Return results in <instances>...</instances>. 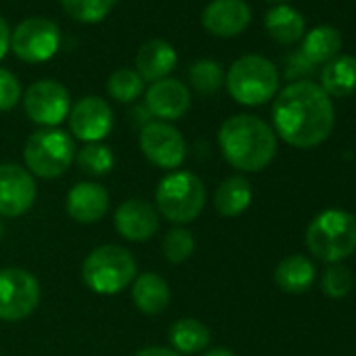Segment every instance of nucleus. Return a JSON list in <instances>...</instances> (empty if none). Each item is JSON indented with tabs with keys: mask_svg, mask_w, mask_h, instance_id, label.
Listing matches in <instances>:
<instances>
[{
	"mask_svg": "<svg viewBox=\"0 0 356 356\" xmlns=\"http://www.w3.org/2000/svg\"><path fill=\"white\" fill-rule=\"evenodd\" d=\"M143 78L134 72V70H118L109 76L107 80V92L111 95V99L120 101V103H132L134 99L140 97L143 92Z\"/></svg>",
	"mask_w": 356,
	"mask_h": 356,
	"instance_id": "c85d7f7f",
	"label": "nucleus"
},
{
	"mask_svg": "<svg viewBox=\"0 0 356 356\" xmlns=\"http://www.w3.org/2000/svg\"><path fill=\"white\" fill-rule=\"evenodd\" d=\"M9 47H11V30H9V24L0 17V59L7 55Z\"/></svg>",
	"mask_w": 356,
	"mask_h": 356,
	"instance_id": "473e14b6",
	"label": "nucleus"
},
{
	"mask_svg": "<svg viewBox=\"0 0 356 356\" xmlns=\"http://www.w3.org/2000/svg\"><path fill=\"white\" fill-rule=\"evenodd\" d=\"M341 47V34L333 26H318L312 32L306 34L302 49L289 59L287 65V76H302L310 74L316 65L331 61L337 57Z\"/></svg>",
	"mask_w": 356,
	"mask_h": 356,
	"instance_id": "ddd939ff",
	"label": "nucleus"
},
{
	"mask_svg": "<svg viewBox=\"0 0 356 356\" xmlns=\"http://www.w3.org/2000/svg\"><path fill=\"white\" fill-rule=\"evenodd\" d=\"M170 346L176 354H197L208 348L210 343V329L191 316L178 318L168 331Z\"/></svg>",
	"mask_w": 356,
	"mask_h": 356,
	"instance_id": "5701e85b",
	"label": "nucleus"
},
{
	"mask_svg": "<svg viewBox=\"0 0 356 356\" xmlns=\"http://www.w3.org/2000/svg\"><path fill=\"white\" fill-rule=\"evenodd\" d=\"M252 19V11L245 0H212L202 15L204 28L220 38H233L241 34Z\"/></svg>",
	"mask_w": 356,
	"mask_h": 356,
	"instance_id": "f3484780",
	"label": "nucleus"
},
{
	"mask_svg": "<svg viewBox=\"0 0 356 356\" xmlns=\"http://www.w3.org/2000/svg\"><path fill=\"white\" fill-rule=\"evenodd\" d=\"M314 264L302 256L293 254L279 262L275 268V283L285 293H304L314 283Z\"/></svg>",
	"mask_w": 356,
	"mask_h": 356,
	"instance_id": "412c9836",
	"label": "nucleus"
},
{
	"mask_svg": "<svg viewBox=\"0 0 356 356\" xmlns=\"http://www.w3.org/2000/svg\"><path fill=\"white\" fill-rule=\"evenodd\" d=\"M161 252H163V258L168 262H172V264H183L195 252L193 233L187 231V229H181V227L168 231L165 237H163V241H161Z\"/></svg>",
	"mask_w": 356,
	"mask_h": 356,
	"instance_id": "bb28decb",
	"label": "nucleus"
},
{
	"mask_svg": "<svg viewBox=\"0 0 356 356\" xmlns=\"http://www.w3.org/2000/svg\"><path fill=\"white\" fill-rule=\"evenodd\" d=\"M34 176L17 163H0V216H22L34 206Z\"/></svg>",
	"mask_w": 356,
	"mask_h": 356,
	"instance_id": "f8f14e48",
	"label": "nucleus"
},
{
	"mask_svg": "<svg viewBox=\"0 0 356 356\" xmlns=\"http://www.w3.org/2000/svg\"><path fill=\"white\" fill-rule=\"evenodd\" d=\"M176 67V51L165 40H149L136 53V74L151 84L163 80Z\"/></svg>",
	"mask_w": 356,
	"mask_h": 356,
	"instance_id": "6ab92c4d",
	"label": "nucleus"
},
{
	"mask_svg": "<svg viewBox=\"0 0 356 356\" xmlns=\"http://www.w3.org/2000/svg\"><path fill=\"white\" fill-rule=\"evenodd\" d=\"M189 80H191V86L200 95H214L222 86L225 74H222V67L216 61H212V59H200V61H195L191 65Z\"/></svg>",
	"mask_w": 356,
	"mask_h": 356,
	"instance_id": "cd10ccee",
	"label": "nucleus"
},
{
	"mask_svg": "<svg viewBox=\"0 0 356 356\" xmlns=\"http://www.w3.org/2000/svg\"><path fill=\"white\" fill-rule=\"evenodd\" d=\"M40 302L38 279L26 268H0V321L28 318Z\"/></svg>",
	"mask_w": 356,
	"mask_h": 356,
	"instance_id": "6e6552de",
	"label": "nucleus"
},
{
	"mask_svg": "<svg viewBox=\"0 0 356 356\" xmlns=\"http://www.w3.org/2000/svg\"><path fill=\"white\" fill-rule=\"evenodd\" d=\"M218 145L225 159L235 170L260 172L277 153V134L260 118L239 113L220 126Z\"/></svg>",
	"mask_w": 356,
	"mask_h": 356,
	"instance_id": "f03ea898",
	"label": "nucleus"
},
{
	"mask_svg": "<svg viewBox=\"0 0 356 356\" xmlns=\"http://www.w3.org/2000/svg\"><path fill=\"white\" fill-rule=\"evenodd\" d=\"M145 105L151 115L172 122L187 113L191 105V95H189V88L181 80L163 78L149 86L145 95Z\"/></svg>",
	"mask_w": 356,
	"mask_h": 356,
	"instance_id": "2eb2a0df",
	"label": "nucleus"
},
{
	"mask_svg": "<svg viewBox=\"0 0 356 356\" xmlns=\"http://www.w3.org/2000/svg\"><path fill=\"white\" fill-rule=\"evenodd\" d=\"M306 248L323 262L337 264L356 252V216L346 210H325L306 229Z\"/></svg>",
	"mask_w": 356,
	"mask_h": 356,
	"instance_id": "7ed1b4c3",
	"label": "nucleus"
},
{
	"mask_svg": "<svg viewBox=\"0 0 356 356\" xmlns=\"http://www.w3.org/2000/svg\"><path fill=\"white\" fill-rule=\"evenodd\" d=\"M65 210L80 225L99 222L109 210V193L97 183H78L67 193Z\"/></svg>",
	"mask_w": 356,
	"mask_h": 356,
	"instance_id": "a211bd4d",
	"label": "nucleus"
},
{
	"mask_svg": "<svg viewBox=\"0 0 356 356\" xmlns=\"http://www.w3.org/2000/svg\"><path fill=\"white\" fill-rule=\"evenodd\" d=\"M264 26L268 30V34L281 42V44H293L298 42L302 36H304V17L291 9V7H285V5H279L275 9H270L266 13V19H264Z\"/></svg>",
	"mask_w": 356,
	"mask_h": 356,
	"instance_id": "393cba45",
	"label": "nucleus"
},
{
	"mask_svg": "<svg viewBox=\"0 0 356 356\" xmlns=\"http://www.w3.org/2000/svg\"><path fill=\"white\" fill-rule=\"evenodd\" d=\"M0 237H3V222H0Z\"/></svg>",
	"mask_w": 356,
	"mask_h": 356,
	"instance_id": "c9c22d12",
	"label": "nucleus"
},
{
	"mask_svg": "<svg viewBox=\"0 0 356 356\" xmlns=\"http://www.w3.org/2000/svg\"><path fill=\"white\" fill-rule=\"evenodd\" d=\"M59 28L44 17H30L22 22L11 34V49L26 63L49 61L59 51Z\"/></svg>",
	"mask_w": 356,
	"mask_h": 356,
	"instance_id": "1a4fd4ad",
	"label": "nucleus"
},
{
	"mask_svg": "<svg viewBox=\"0 0 356 356\" xmlns=\"http://www.w3.org/2000/svg\"><path fill=\"white\" fill-rule=\"evenodd\" d=\"M138 143L145 157L161 170H176L187 157V145L183 134L168 122L145 124Z\"/></svg>",
	"mask_w": 356,
	"mask_h": 356,
	"instance_id": "9d476101",
	"label": "nucleus"
},
{
	"mask_svg": "<svg viewBox=\"0 0 356 356\" xmlns=\"http://www.w3.org/2000/svg\"><path fill=\"white\" fill-rule=\"evenodd\" d=\"M22 97V84L19 80L9 72L0 67V111H9L19 103Z\"/></svg>",
	"mask_w": 356,
	"mask_h": 356,
	"instance_id": "2f4dec72",
	"label": "nucleus"
},
{
	"mask_svg": "<svg viewBox=\"0 0 356 356\" xmlns=\"http://www.w3.org/2000/svg\"><path fill=\"white\" fill-rule=\"evenodd\" d=\"M136 279L134 256L120 245L95 248L82 264V281L99 296H115Z\"/></svg>",
	"mask_w": 356,
	"mask_h": 356,
	"instance_id": "39448f33",
	"label": "nucleus"
},
{
	"mask_svg": "<svg viewBox=\"0 0 356 356\" xmlns=\"http://www.w3.org/2000/svg\"><path fill=\"white\" fill-rule=\"evenodd\" d=\"M252 204V185L243 176H229L214 193V208L222 218L243 214Z\"/></svg>",
	"mask_w": 356,
	"mask_h": 356,
	"instance_id": "b1692460",
	"label": "nucleus"
},
{
	"mask_svg": "<svg viewBox=\"0 0 356 356\" xmlns=\"http://www.w3.org/2000/svg\"><path fill=\"white\" fill-rule=\"evenodd\" d=\"M134 356H181V354H176V352H174V350H170V348L153 346V348H145V350L136 352Z\"/></svg>",
	"mask_w": 356,
	"mask_h": 356,
	"instance_id": "72a5a7b5",
	"label": "nucleus"
},
{
	"mask_svg": "<svg viewBox=\"0 0 356 356\" xmlns=\"http://www.w3.org/2000/svg\"><path fill=\"white\" fill-rule=\"evenodd\" d=\"M352 285H354V277H352V273H350L346 266H341V264H331V266L325 270L323 281H321L323 293H325L327 298H333V300H339V298L348 296L350 289H352Z\"/></svg>",
	"mask_w": 356,
	"mask_h": 356,
	"instance_id": "7c9ffc66",
	"label": "nucleus"
},
{
	"mask_svg": "<svg viewBox=\"0 0 356 356\" xmlns=\"http://www.w3.org/2000/svg\"><path fill=\"white\" fill-rule=\"evenodd\" d=\"M76 157L74 140L67 132L59 128L36 130L24 149V159L30 174L40 178H59L63 176Z\"/></svg>",
	"mask_w": 356,
	"mask_h": 356,
	"instance_id": "0eeeda50",
	"label": "nucleus"
},
{
	"mask_svg": "<svg viewBox=\"0 0 356 356\" xmlns=\"http://www.w3.org/2000/svg\"><path fill=\"white\" fill-rule=\"evenodd\" d=\"M273 124L287 145L296 149L318 147L333 130V103L318 84L310 80L291 82L275 99Z\"/></svg>",
	"mask_w": 356,
	"mask_h": 356,
	"instance_id": "f257e3e1",
	"label": "nucleus"
},
{
	"mask_svg": "<svg viewBox=\"0 0 356 356\" xmlns=\"http://www.w3.org/2000/svg\"><path fill=\"white\" fill-rule=\"evenodd\" d=\"M113 128V111L99 97H84L70 109V130L76 138L101 143Z\"/></svg>",
	"mask_w": 356,
	"mask_h": 356,
	"instance_id": "4468645a",
	"label": "nucleus"
},
{
	"mask_svg": "<svg viewBox=\"0 0 356 356\" xmlns=\"http://www.w3.org/2000/svg\"><path fill=\"white\" fill-rule=\"evenodd\" d=\"M132 302L143 314H159L170 304V285L157 273H143L132 281Z\"/></svg>",
	"mask_w": 356,
	"mask_h": 356,
	"instance_id": "aec40b11",
	"label": "nucleus"
},
{
	"mask_svg": "<svg viewBox=\"0 0 356 356\" xmlns=\"http://www.w3.org/2000/svg\"><path fill=\"white\" fill-rule=\"evenodd\" d=\"M227 88L237 103L256 107L277 95L279 72L268 59L260 55H245L231 65L227 74Z\"/></svg>",
	"mask_w": 356,
	"mask_h": 356,
	"instance_id": "423d86ee",
	"label": "nucleus"
},
{
	"mask_svg": "<svg viewBox=\"0 0 356 356\" xmlns=\"http://www.w3.org/2000/svg\"><path fill=\"white\" fill-rule=\"evenodd\" d=\"M118 0H61L70 17L82 24H97L109 15Z\"/></svg>",
	"mask_w": 356,
	"mask_h": 356,
	"instance_id": "c756f323",
	"label": "nucleus"
},
{
	"mask_svg": "<svg viewBox=\"0 0 356 356\" xmlns=\"http://www.w3.org/2000/svg\"><path fill=\"white\" fill-rule=\"evenodd\" d=\"M76 163L88 176H105V174H109L113 170L115 157H113V151L107 145H103V143H88L84 149L78 151Z\"/></svg>",
	"mask_w": 356,
	"mask_h": 356,
	"instance_id": "a878e982",
	"label": "nucleus"
},
{
	"mask_svg": "<svg viewBox=\"0 0 356 356\" xmlns=\"http://www.w3.org/2000/svg\"><path fill=\"white\" fill-rule=\"evenodd\" d=\"M24 107L34 124L57 128L70 115V92L55 80H40L28 88Z\"/></svg>",
	"mask_w": 356,
	"mask_h": 356,
	"instance_id": "9b49d317",
	"label": "nucleus"
},
{
	"mask_svg": "<svg viewBox=\"0 0 356 356\" xmlns=\"http://www.w3.org/2000/svg\"><path fill=\"white\" fill-rule=\"evenodd\" d=\"M115 231L128 241H147L159 229L157 210L145 200H126L113 214Z\"/></svg>",
	"mask_w": 356,
	"mask_h": 356,
	"instance_id": "dca6fc26",
	"label": "nucleus"
},
{
	"mask_svg": "<svg viewBox=\"0 0 356 356\" xmlns=\"http://www.w3.org/2000/svg\"><path fill=\"white\" fill-rule=\"evenodd\" d=\"M155 204L165 220L174 225H189L204 212L206 187L193 172H170L155 189Z\"/></svg>",
	"mask_w": 356,
	"mask_h": 356,
	"instance_id": "20e7f679",
	"label": "nucleus"
},
{
	"mask_svg": "<svg viewBox=\"0 0 356 356\" xmlns=\"http://www.w3.org/2000/svg\"><path fill=\"white\" fill-rule=\"evenodd\" d=\"M321 88L331 97H350L356 90V57L337 55L321 72Z\"/></svg>",
	"mask_w": 356,
	"mask_h": 356,
	"instance_id": "4be33fe9",
	"label": "nucleus"
},
{
	"mask_svg": "<svg viewBox=\"0 0 356 356\" xmlns=\"http://www.w3.org/2000/svg\"><path fill=\"white\" fill-rule=\"evenodd\" d=\"M204 356H235L229 348H214V350H210L208 354H204Z\"/></svg>",
	"mask_w": 356,
	"mask_h": 356,
	"instance_id": "f704fd0d",
	"label": "nucleus"
},
{
	"mask_svg": "<svg viewBox=\"0 0 356 356\" xmlns=\"http://www.w3.org/2000/svg\"><path fill=\"white\" fill-rule=\"evenodd\" d=\"M275 3H283V0H275Z\"/></svg>",
	"mask_w": 356,
	"mask_h": 356,
	"instance_id": "e433bc0d",
	"label": "nucleus"
}]
</instances>
